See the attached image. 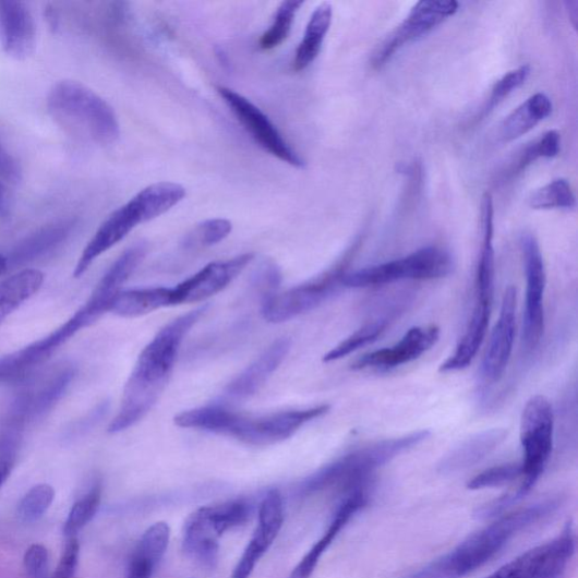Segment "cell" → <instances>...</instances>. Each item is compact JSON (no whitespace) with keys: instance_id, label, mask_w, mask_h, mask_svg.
<instances>
[{"instance_id":"obj_1","label":"cell","mask_w":578,"mask_h":578,"mask_svg":"<svg viewBox=\"0 0 578 578\" xmlns=\"http://www.w3.org/2000/svg\"><path fill=\"white\" fill-rule=\"evenodd\" d=\"M207 309L208 305H203L178 316L143 349L125 383L120 409L109 425L110 434L135 426L157 404L173 372L184 338Z\"/></svg>"},{"instance_id":"obj_2","label":"cell","mask_w":578,"mask_h":578,"mask_svg":"<svg viewBox=\"0 0 578 578\" xmlns=\"http://www.w3.org/2000/svg\"><path fill=\"white\" fill-rule=\"evenodd\" d=\"M329 410V405H320L248 417L220 405H209L184 411L180 421L183 429L201 430L234 437L250 445L266 446L292 437L303 426L325 416Z\"/></svg>"},{"instance_id":"obj_3","label":"cell","mask_w":578,"mask_h":578,"mask_svg":"<svg viewBox=\"0 0 578 578\" xmlns=\"http://www.w3.org/2000/svg\"><path fill=\"white\" fill-rule=\"evenodd\" d=\"M558 502L547 501L507 514L473 533L457 549L406 578H463L492 561L519 532L549 517Z\"/></svg>"},{"instance_id":"obj_4","label":"cell","mask_w":578,"mask_h":578,"mask_svg":"<svg viewBox=\"0 0 578 578\" xmlns=\"http://www.w3.org/2000/svg\"><path fill=\"white\" fill-rule=\"evenodd\" d=\"M186 196L184 186L174 182H157L141 190L130 202L116 209L83 250L74 270L81 278L103 254L111 250L141 224L165 215Z\"/></svg>"},{"instance_id":"obj_5","label":"cell","mask_w":578,"mask_h":578,"mask_svg":"<svg viewBox=\"0 0 578 578\" xmlns=\"http://www.w3.org/2000/svg\"><path fill=\"white\" fill-rule=\"evenodd\" d=\"M430 435L428 430L416 431L354 449L309 477L302 485V493L310 495L329 490H341L346 493L365 485L377 469L410 451Z\"/></svg>"},{"instance_id":"obj_6","label":"cell","mask_w":578,"mask_h":578,"mask_svg":"<svg viewBox=\"0 0 578 578\" xmlns=\"http://www.w3.org/2000/svg\"><path fill=\"white\" fill-rule=\"evenodd\" d=\"M48 111L68 131L110 145L120 137L113 108L98 93L76 81H61L48 95Z\"/></svg>"},{"instance_id":"obj_7","label":"cell","mask_w":578,"mask_h":578,"mask_svg":"<svg viewBox=\"0 0 578 578\" xmlns=\"http://www.w3.org/2000/svg\"><path fill=\"white\" fill-rule=\"evenodd\" d=\"M555 417L551 401L543 396L532 397L526 405L520 428L523 449L522 481L516 493L505 495L478 511L479 518H493L505 508L526 497L552 457L554 446Z\"/></svg>"},{"instance_id":"obj_8","label":"cell","mask_w":578,"mask_h":578,"mask_svg":"<svg viewBox=\"0 0 578 578\" xmlns=\"http://www.w3.org/2000/svg\"><path fill=\"white\" fill-rule=\"evenodd\" d=\"M362 238L352 243L341 258L325 273L301 285L263 300V315L270 324H284L323 305L342 286L349 266L361 246Z\"/></svg>"},{"instance_id":"obj_9","label":"cell","mask_w":578,"mask_h":578,"mask_svg":"<svg viewBox=\"0 0 578 578\" xmlns=\"http://www.w3.org/2000/svg\"><path fill=\"white\" fill-rule=\"evenodd\" d=\"M454 267L451 253L443 248L431 245L417 250L400 260L348 273L342 280V286L368 288L401 280H434L448 276Z\"/></svg>"},{"instance_id":"obj_10","label":"cell","mask_w":578,"mask_h":578,"mask_svg":"<svg viewBox=\"0 0 578 578\" xmlns=\"http://www.w3.org/2000/svg\"><path fill=\"white\" fill-rule=\"evenodd\" d=\"M217 93L244 130L264 150L293 168L305 167L304 158L284 139L276 124L261 108L232 88L219 86Z\"/></svg>"},{"instance_id":"obj_11","label":"cell","mask_w":578,"mask_h":578,"mask_svg":"<svg viewBox=\"0 0 578 578\" xmlns=\"http://www.w3.org/2000/svg\"><path fill=\"white\" fill-rule=\"evenodd\" d=\"M459 10L455 0H424L417 3L405 21L377 47L372 57V67L378 70L406 45L419 40Z\"/></svg>"},{"instance_id":"obj_12","label":"cell","mask_w":578,"mask_h":578,"mask_svg":"<svg viewBox=\"0 0 578 578\" xmlns=\"http://www.w3.org/2000/svg\"><path fill=\"white\" fill-rule=\"evenodd\" d=\"M571 526L547 543L504 565L486 578H562L576 549Z\"/></svg>"},{"instance_id":"obj_13","label":"cell","mask_w":578,"mask_h":578,"mask_svg":"<svg viewBox=\"0 0 578 578\" xmlns=\"http://www.w3.org/2000/svg\"><path fill=\"white\" fill-rule=\"evenodd\" d=\"M527 280L526 309L523 315V344L528 350L537 348L544 334L543 298L547 274L540 245L532 234L521 241Z\"/></svg>"},{"instance_id":"obj_14","label":"cell","mask_w":578,"mask_h":578,"mask_svg":"<svg viewBox=\"0 0 578 578\" xmlns=\"http://www.w3.org/2000/svg\"><path fill=\"white\" fill-rule=\"evenodd\" d=\"M76 375L72 365H62L19 393L9 406V413L25 424L35 423L46 417L69 392Z\"/></svg>"},{"instance_id":"obj_15","label":"cell","mask_w":578,"mask_h":578,"mask_svg":"<svg viewBox=\"0 0 578 578\" xmlns=\"http://www.w3.org/2000/svg\"><path fill=\"white\" fill-rule=\"evenodd\" d=\"M254 260L253 253H243L232 260L214 262L195 275L172 287L173 306L198 303L220 293Z\"/></svg>"},{"instance_id":"obj_16","label":"cell","mask_w":578,"mask_h":578,"mask_svg":"<svg viewBox=\"0 0 578 578\" xmlns=\"http://www.w3.org/2000/svg\"><path fill=\"white\" fill-rule=\"evenodd\" d=\"M517 288L508 286L502 300L498 321L481 364V378L486 384L499 382L510 361L517 332Z\"/></svg>"},{"instance_id":"obj_17","label":"cell","mask_w":578,"mask_h":578,"mask_svg":"<svg viewBox=\"0 0 578 578\" xmlns=\"http://www.w3.org/2000/svg\"><path fill=\"white\" fill-rule=\"evenodd\" d=\"M436 326L412 327L393 347L368 352L351 364L354 371L374 370L387 372L419 360L439 339Z\"/></svg>"},{"instance_id":"obj_18","label":"cell","mask_w":578,"mask_h":578,"mask_svg":"<svg viewBox=\"0 0 578 578\" xmlns=\"http://www.w3.org/2000/svg\"><path fill=\"white\" fill-rule=\"evenodd\" d=\"M37 45V24L28 5L16 0H0V46L17 60L34 53Z\"/></svg>"},{"instance_id":"obj_19","label":"cell","mask_w":578,"mask_h":578,"mask_svg":"<svg viewBox=\"0 0 578 578\" xmlns=\"http://www.w3.org/2000/svg\"><path fill=\"white\" fill-rule=\"evenodd\" d=\"M284 523V503L278 491H270L260 509V522L231 578H249L268 552Z\"/></svg>"},{"instance_id":"obj_20","label":"cell","mask_w":578,"mask_h":578,"mask_svg":"<svg viewBox=\"0 0 578 578\" xmlns=\"http://www.w3.org/2000/svg\"><path fill=\"white\" fill-rule=\"evenodd\" d=\"M368 502V484L347 491L323 538L313 545V549L305 555L288 578H310L321 557L328 551L335 539L349 521L365 507Z\"/></svg>"},{"instance_id":"obj_21","label":"cell","mask_w":578,"mask_h":578,"mask_svg":"<svg viewBox=\"0 0 578 578\" xmlns=\"http://www.w3.org/2000/svg\"><path fill=\"white\" fill-rule=\"evenodd\" d=\"M292 341L280 338L241 372L229 385L225 395L233 400H245L260 393L291 351Z\"/></svg>"},{"instance_id":"obj_22","label":"cell","mask_w":578,"mask_h":578,"mask_svg":"<svg viewBox=\"0 0 578 578\" xmlns=\"http://www.w3.org/2000/svg\"><path fill=\"white\" fill-rule=\"evenodd\" d=\"M483 212H481V229H483V241L475 269L474 278V305L493 308L495 289V250H494V204L491 194L483 198Z\"/></svg>"},{"instance_id":"obj_23","label":"cell","mask_w":578,"mask_h":578,"mask_svg":"<svg viewBox=\"0 0 578 578\" xmlns=\"http://www.w3.org/2000/svg\"><path fill=\"white\" fill-rule=\"evenodd\" d=\"M77 227V219L67 218L46 225L22 240L8 256L10 267L35 263L65 243Z\"/></svg>"},{"instance_id":"obj_24","label":"cell","mask_w":578,"mask_h":578,"mask_svg":"<svg viewBox=\"0 0 578 578\" xmlns=\"http://www.w3.org/2000/svg\"><path fill=\"white\" fill-rule=\"evenodd\" d=\"M504 429L477 433L451 449L439 462L441 473H455L479 463L490 456L506 438Z\"/></svg>"},{"instance_id":"obj_25","label":"cell","mask_w":578,"mask_h":578,"mask_svg":"<svg viewBox=\"0 0 578 578\" xmlns=\"http://www.w3.org/2000/svg\"><path fill=\"white\" fill-rule=\"evenodd\" d=\"M219 538L210 519L209 507H203L185 522L183 547L189 556L212 568L217 562Z\"/></svg>"},{"instance_id":"obj_26","label":"cell","mask_w":578,"mask_h":578,"mask_svg":"<svg viewBox=\"0 0 578 578\" xmlns=\"http://www.w3.org/2000/svg\"><path fill=\"white\" fill-rule=\"evenodd\" d=\"M333 16L334 9L330 3L320 4L314 10L296 51L293 71L298 73L305 71L318 57L330 29Z\"/></svg>"},{"instance_id":"obj_27","label":"cell","mask_w":578,"mask_h":578,"mask_svg":"<svg viewBox=\"0 0 578 578\" xmlns=\"http://www.w3.org/2000/svg\"><path fill=\"white\" fill-rule=\"evenodd\" d=\"M170 306H173L172 287L137 288L122 291L110 312L132 318Z\"/></svg>"},{"instance_id":"obj_28","label":"cell","mask_w":578,"mask_h":578,"mask_svg":"<svg viewBox=\"0 0 578 578\" xmlns=\"http://www.w3.org/2000/svg\"><path fill=\"white\" fill-rule=\"evenodd\" d=\"M553 112V103L547 95L535 93L514 110L502 123L501 139L513 142L530 133L533 128Z\"/></svg>"},{"instance_id":"obj_29","label":"cell","mask_w":578,"mask_h":578,"mask_svg":"<svg viewBox=\"0 0 578 578\" xmlns=\"http://www.w3.org/2000/svg\"><path fill=\"white\" fill-rule=\"evenodd\" d=\"M44 281L45 275L37 269H24L0 281V325L22 304L35 297Z\"/></svg>"},{"instance_id":"obj_30","label":"cell","mask_w":578,"mask_h":578,"mask_svg":"<svg viewBox=\"0 0 578 578\" xmlns=\"http://www.w3.org/2000/svg\"><path fill=\"white\" fill-rule=\"evenodd\" d=\"M25 426L4 417L0 423V489L11 477L17 462Z\"/></svg>"},{"instance_id":"obj_31","label":"cell","mask_w":578,"mask_h":578,"mask_svg":"<svg viewBox=\"0 0 578 578\" xmlns=\"http://www.w3.org/2000/svg\"><path fill=\"white\" fill-rule=\"evenodd\" d=\"M388 326V318L376 320L373 321V323L363 326L327 352L324 362L332 363L339 361L349 357L352 352L373 344L385 333V330H387Z\"/></svg>"},{"instance_id":"obj_32","label":"cell","mask_w":578,"mask_h":578,"mask_svg":"<svg viewBox=\"0 0 578 578\" xmlns=\"http://www.w3.org/2000/svg\"><path fill=\"white\" fill-rule=\"evenodd\" d=\"M303 2H294V0H288L282 2L277 9L274 20L269 28L265 32L260 41L261 49L265 51L274 50L279 47L289 34H291L293 23L297 14L303 7Z\"/></svg>"},{"instance_id":"obj_33","label":"cell","mask_w":578,"mask_h":578,"mask_svg":"<svg viewBox=\"0 0 578 578\" xmlns=\"http://www.w3.org/2000/svg\"><path fill=\"white\" fill-rule=\"evenodd\" d=\"M529 205L533 209H574L576 197L570 183L557 179L534 191Z\"/></svg>"},{"instance_id":"obj_34","label":"cell","mask_w":578,"mask_h":578,"mask_svg":"<svg viewBox=\"0 0 578 578\" xmlns=\"http://www.w3.org/2000/svg\"><path fill=\"white\" fill-rule=\"evenodd\" d=\"M232 230L233 224L227 218L207 219L184 237L182 246L186 250L209 248L229 238Z\"/></svg>"},{"instance_id":"obj_35","label":"cell","mask_w":578,"mask_h":578,"mask_svg":"<svg viewBox=\"0 0 578 578\" xmlns=\"http://www.w3.org/2000/svg\"><path fill=\"white\" fill-rule=\"evenodd\" d=\"M562 148V137L556 131L545 133L541 139L528 146L518 157L516 165L511 166L507 174L518 176L526 171L539 158H554Z\"/></svg>"},{"instance_id":"obj_36","label":"cell","mask_w":578,"mask_h":578,"mask_svg":"<svg viewBox=\"0 0 578 578\" xmlns=\"http://www.w3.org/2000/svg\"><path fill=\"white\" fill-rule=\"evenodd\" d=\"M103 490L96 484L92 490L72 507L69 518L63 526V533L68 538H75L98 513L101 504Z\"/></svg>"},{"instance_id":"obj_37","label":"cell","mask_w":578,"mask_h":578,"mask_svg":"<svg viewBox=\"0 0 578 578\" xmlns=\"http://www.w3.org/2000/svg\"><path fill=\"white\" fill-rule=\"evenodd\" d=\"M55 498V491L50 485L41 484L31 489L22 498L17 516L22 522H36L45 516Z\"/></svg>"},{"instance_id":"obj_38","label":"cell","mask_w":578,"mask_h":578,"mask_svg":"<svg viewBox=\"0 0 578 578\" xmlns=\"http://www.w3.org/2000/svg\"><path fill=\"white\" fill-rule=\"evenodd\" d=\"M531 68L529 65L520 67L517 70L510 71L498 80L492 88L490 99L481 110L477 120L484 119L496 107H498L514 91L520 88L529 79Z\"/></svg>"},{"instance_id":"obj_39","label":"cell","mask_w":578,"mask_h":578,"mask_svg":"<svg viewBox=\"0 0 578 578\" xmlns=\"http://www.w3.org/2000/svg\"><path fill=\"white\" fill-rule=\"evenodd\" d=\"M522 477L521 462H510L490 468L473 477L468 484L471 491L504 486Z\"/></svg>"},{"instance_id":"obj_40","label":"cell","mask_w":578,"mask_h":578,"mask_svg":"<svg viewBox=\"0 0 578 578\" xmlns=\"http://www.w3.org/2000/svg\"><path fill=\"white\" fill-rule=\"evenodd\" d=\"M162 559L164 557L137 544L125 578H152L155 568Z\"/></svg>"},{"instance_id":"obj_41","label":"cell","mask_w":578,"mask_h":578,"mask_svg":"<svg viewBox=\"0 0 578 578\" xmlns=\"http://www.w3.org/2000/svg\"><path fill=\"white\" fill-rule=\"evenodd\" d=\"M24 567L29 578H48L49 554L43 544H32L24 555Z\"/></svg>"},{"instance_id":"obj_42","label":"cell","mask_w":578,"mask_h":578,"mask_svg":"<svg viewBox=\"0 0 578 578\" xmlns=\"http://www.w3.org/2000/svg\"><path fill=\"white\" fill-rule=\"evenodd\" d=\"M253 280L254 285L262 289L264 300L277 293L276 289L281 280V274L276 264L266 262L256 270Z\"/></svg>"},{"instance_id":"obj_43","label":"cell","mask_w":578,"mask_h":578,"mask_svg":"<svg viewBox=\"0 0 578 578\" xmlns=\"http://www.w3.org/2000/svg\"><path fill=\"white\" fill-rule=\"evenodd\" d=\"M80 558V543L75 538H69L63 550L59 565L53 574V578H74Z\"/></svg>"},{"instance_id":"obj_44","label":"cell","mask_w":578,"mask_h":578,"mask_svg":"<svg viewBox=\"0 0 578 578\" xmlns=\"http://www.w3.org/2000/svg\"><path fill=\"white\" fill-rule=\"evenodd\" d=\"M108 410V401L96 406L93 410L85 414L81 421L72 424V426L65 433L68 438L73 439V437H80L81 435L88 433L94 426L98 425L105 419Z\"/></svg>"},{"instance_id":"obj_45","label":"cell","mask_w":578,"mask_h":578,"mask_svg":"<svg viewBox=\"0 0 578 578\" xmlns=\"http://www.w3.org/2000/svg\"><path fill=\"white\" fill-rule=\"evenodd\" d=\"M22 179V171L17 160L0 145V181L8 184H19Z\"/></svg>"},{"instance_id":"obj_46","label":"cell","mask_w":578,"mask_h":578,"mask_svg":"<svg viewBox=\"0 0 578 578\" xmlns=\"http://www.w3.org/2000/svg\"><path fill=\"white\" fill-rule=\"evenodd\" d=\"M10 213V196L7 184L0 181V215L8 216Z\"/></svg>"},{"instance_id":"obj_47","label":"cell","mask_w":578,"mask_h":578,"mask_svg":"<svg viewBox=\"0 0 578 578\" xmlns=\"http://www.w3.org/2000/svg\"><path fill=\"white\" fill-rule=\"evenodd\" d=\"M9 268H10V265H9L8 256L0 254V276L5 274Z\"/></svg>"}]
</instances>
